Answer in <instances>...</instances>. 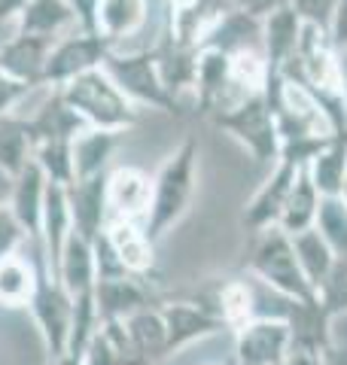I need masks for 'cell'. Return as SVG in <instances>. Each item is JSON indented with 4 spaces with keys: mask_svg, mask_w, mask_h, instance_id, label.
Wrapping results in <instances>:
<instances>
[{
    "mask_svg": "<svg viewBox=\"0 0 347 365\" xmlns=\"http://www.w3.org/2000/svg\"><path fill=\"white\" fill-rule=\"evenodd\" d=\"M329 40L338 55L347 49V0H338V9H335L332 25H329Z\"/></svg>",
    "mask_w": 347,
    "mask_h": 365,
    "instance_id": "60d3db41",
    "label": "cell"
},
{
    "mask_svg": "<svg viewBox=\"0 0 347 365\" xmlns=\"http://www.w3.org/2000/svg\"><path fill=\"white\" fill-rule=\"evenodd\" d=\"M293 247H296L298 265H302L305 277H308V283H311V289H314V295H317L320 283L329 277V271L335 268V262H338V259H335L332 247L320 237L317 228H308V232L296 235V237H293Z\"/></svg>",
    "mask_w": 347,
    "mask_h": 365,
    "instance_id": "836d02e7",
    "label": "cell"
},
{
    "mask_svg": "<svg viewBox=\"0 0 347 365\" xmlns=\"http://www.w3.org/2000/svg\"><path fill=\"white\" fill-rule=\"evenodd\" d=\"M317 302L326 307V314L335 319L347 314V262L338 259L335 262V268L329 271V277L320 283L317 289Z\"/></svg>",
    "mask_w": 347,
    "mask_h": 365,
    "instance_id": "8d00e7d4",
    "label": "cell"
},
{
    "mask_svg": "<svg viewBox=\"0 0 347 365\" xmlns=\"http://www.w3.org/2000/svg\"><path fill=\"white\" fill-rule=\"evenodd\" d=\"M283 0H231V6L241 9V13L247 16H256V19H265L271 13V9H277Z\"/></svg>",
    "mask_w": 347,
    "mask_h": 365,
    "instance_id": "7bdbcfd3",
    "label": "cell"
},
{
    "mask_svg": "<svg viewBox=\"0 0 347 365\" xmlns=\"http://www.w3.org/2000/svg\"><path fill=\"white\" fill-rule=\"evenodd\" d=\"M116 146H119V134L116 131L89 128L79 134L74 140V182L107 174V165H110Z\"/></svg>",
    "mask_w": 347,
    "mask_h": 365,
    "instance_id": "1f68e13d",
    "label": "cell"
},
{
    "mask_svg": "<svg viewBox=\"0 0 347 365\" xmlns=\"http://www.w3.org/2000/svg\"><path fill=\"white\" fill-rule=\"evenodd\" d=\"M153 201V177L134 165H122L107 174V207L110 220L146 222Z\"/></svg>",
    "mask_w": 347,
    "mask_h": 365,
    "instance_id": "8fae6325",
    "label": "cell"
},
{
    "mask_svg": "<svg viewBox=\"0 0 347 365\" xmlns=\"http://www.w3.org/2000/svg\"><path fill=\"white\" fill-rule=\"evenodd\" d=\"M211 119L216 128L235 137L256 165H274L281 158V131H277V119L265 91L241 98L238 104L213 113Z\"/></svg>",
    "mask_w": 347,
    "mask_h": 365,
    "instance_id": "277c9868",
    "label": "cell"
},
{
    "mask_svg": "<svg viewBox=\"0 0 347 365\" xmlns=\"http://www.w3.org/2000/svg\"><path fill=\"white\" fill-rule=\"evenodd\" d=\"M195 186H198V140L186 137L153 177V201L144 222V232L153 244H159L168 228L183 220L192 204Z\"/></svg>",
    "mask_w": 347,
    "mask_h": 365,
    "instance_id": "6da1fadb",
    "label": "cell"
},
{
    "mask_svg": "<svg viewBox=\"0 0 347 365\" xmlns=\"http://www.w3.org/2000/svg\"><path fill=\"white\" fill-rule=\"evenodd\" d=\"M281 319L289 326V350H305L320 356L332 344V317L317 299H283Z\"/></svg>",
    "mask_w": 347,
    "mask_h": 365,
    "instance_id": "7c38bea8",
    "label": "cell"
},
{
    "mask_svg": "<svg viewBox=\"0 0 347 365\" xmlns=\"http://www.w3.org/2000/svg\"><path fill=\"white\" fill-rule=\"evenodd\" d=\"M49 365H83V356H74V353H64L58 359H49Z\"/></svg>",
    "mask_w": 347,
    "mask_h": 365,
    "instance_id": "7dc6e473",
    "label": "cell"
},
{
    "mask_svg": "<svg viewBox=\"0 0 347 365\" xmlns=\"http://www.w3.org/2000/svg\"><path fill=\"white\" fill-rule=\"evenodd\" d=\"M28 131L34 146H37L46 140H76L83 131H89V125L76 116V110L67 107L61 91L52 88L49 98L40 104V110L28 116Z\"/></svg>",
    "mask_w": 347,
    "mask_h": 365,
    "instance_id": "7402d4cb",
    "label": "cell"
},
{
    "mask_svg": "<svg viewBox=\"0 0 347 365\" xmlns=\"http://www.w3.org/2000/svg\"><path fill=\"white\" fill-rule=\"evenodd\" d=\"M34 162L55 186L74 182V140H46L34 146Z\"/></svg>",
    "mask_w": 347,
    "mask_h": 365,
    "instance_id": "e575fe53",
    "label": "cell"
},
{
    "mask_svg": "<svg viewBox=\"0 0 347 365\" xmlns=\"http://www.w3.org/2000/svg\"><path fill=\"white\" fill-rule=\"evenodd\" d=\"M159 311H161V319H165V329H168V356L183 347H189L192 341L211 338L219 332H231L223 319L213 317L211 311H204V307L192 299H161Z\"/></svg>",
    "mask_w": 347,
    "mask_h": 365,
    "instance_id": "9c48e42d",
    "label": "cell"
},
{
    "mask_svg": "<svg viewBox=\"0 0 347 365\" xmlns=\"http://www.w3.org/2000/svg\"><path fill=\"white\" fill-rule=\"evenodd\" d=\"M289 6L296 9L305 25H317L323 31H329L332 16L338 9V0H289Z\"/></svg>",
    "mask_w": 347,
    "mask_h": 365,
    "instance_id": "74e56055",
    "label": "cell"
},
{
    "mask_svg": "<svg viewBox=\"0 0 347 365\" xmlns=\"http://www.w3.org/2000/svg\"><path fill=\"white\" fill-rule=\"evenodd\" d=\"M28 91H31V88H28L25 83H19V79L6 76L4 71H0V116L13 110V107L19 104V101L28 95Z\"/></svg>",
    "mask_w": 347,
    "mask_h": 365,
    "instance_id": "ab89813d",
    "label": "cell"
},
{
    "mask_svg": "<svg viewBox=\"0 0 347 365\" xmlns=\"http://www.w3.org/2000/svg\"><path fill=\"white\" fill-rule=\"evenodd\" d=\"M55 280L67 289L71 299H76V295H86V292H95V283H98V274H95V250H91V244L83 241L79 235L67 237L61 262H58Z\"/></svg>",
    "mask_w": 347,
    "mask_h": 365,
    "instance_id": "484cf974",
    "label": "cell"
},
{
    "mask_svg": "<svg viewBox=\"0 0 347 365\" xmlns=\"http://www.w3.org/2000/svg\"><path fill=\"white\" fill-rule=\"evenodd\" d=\"M25 244H28V237H25V232H21V225L13 216V210H9V204L0 207V259H9V256L21 253Z\"/></svg>",
    "mask_w": 347,
    "mask_h": 365,
    "instance_id": "f35d334b",
    "label": "cell"
},
{
    "mask_svg": "<svg viewBox=\"0 0 347 365\" xmlns=\"http://www.w3.org/2000/svg\"><path fill=\"white\" fill-rule=\"evenodd\" d=\"M314 228L320 237L332 247L335 259L347 262V201L344 198H320Z\"/></svg>",
    "mask_w": 347,
    "mask_h": 365,
    "instance_id": "d590c367",
    "label": "cell"
},
{
    "mask_svg": "<svg viewBox=\"0 0 347 365\" xmlns=\"http://www.w3.org/2000/svg\"><path fill=\"white\" fill-rule=\"evenodd\" d=\"M110 174V170H107ZM107 174L76 180L67 186V201H71V220H74V235L83 241L95 244V237L107 228L110 222V207H107Z\"/></svg>",
    "mask_w": 347,
    "mask_h": 365,
    "instance_id": "5bb4252c",
    "label": "cell"
},
{
    "mask_svg": "<svg viewBox=\"0 0 347 365\" xmlns=\"http://www.w3.org/2000/svg\"><path fill=\"white\" fill-rule=\"evenodd\" d=\"M95 304L101 323L107 319H129L131 314L144 311V307L161 304V299L153 292L149 280L141 277H110L95 283Z\"/></svg>",
    "mask_w": 347,
    "mask_h": 365,
    "instance_id": "2e32d148",
    "label": "cell"
},
{
    "mask_svg": "<svg viewBox=\"0 0 347 365\" xmlns=\"http://www.w3.org/2000/svg\"><path fill=\"white\" fill-rule=\"evenodd\" d=\"M247 265L265 287H268L271 292H277L281 299H296V302L317 299L308 277H305L302 265H298V259H296L293 237H289L286 232H281L277 225L253 235Z\"/></svg>",
    "mask_w": 347,
    "mask_h": 365,
    "instance_id": "3957f363",
    "label": "cell"
},
{
    "mask_svg": "<svg viewBox=\"0 0 347 365\" xmlns=\"http://www.w3.org/2000/svg\"><path fill=\"white\" fill-rule=\"evenodd\" d=\"M74 235V220H71V201H67V186H46V204H43V259L46 268L55 277L58 262H61L67 237Z\"/></svg>",
    "mask_w": 347,
    "mask_h": 365,
    "instance_id": "ffe728a7",
    "label": "cell"
},
{
    "mask_svg": "<svg viewBox=\"0 0 347 365\" xmlns=\"http://www.w3.org/2000/svg\"><path fill=\"white\" fill-rule=\"evenodd\" d=\"M302 28H305V21L289 6V0H283L281 6L271 9V13L262 19V55H265V61H268L271 73H281V67L296 55Z\"/></svg>",
    "mask_w": 347,
    "mask_h": 365,
    "instance_id": "d6986e66",
    "label": "cell"
},
{
    "mask_svg": "<svg viewBox=\"0 0 347 365\" xmlns=\"http://www.w3.org/2000/svg\"><path fill=\"white\" fill-rule=\"evenodd\" d=\"M55 40H43V37H28V34H16L0 46V71L6 76L25 83L28 88L43 86V71H46V58H49Z\"/></svg>",
    "mask_w": 347,
    "mask_h": 365,
    "instance_id": "ac0fdd59",
    "label": "cell"
},
{
    "mask_svg": "<svg viewBox=\"0 0 347 365\" xmlns=\"http://www.w3.org/2000/svg\"><path fill=\"white\" fill-rule=\"evenodd\" d=\"M110 49L113 46L101 34H91V31H76L55 40L49 49V58H46L43 86L61 88L76 76L98 71V67H104V58L110 55Z\"/></svg>",
    "mask_w": 347,
    "mask_h": 365,
    "instance_id": "52a82bcc",
    "label": "cell"
},
{
    "mask_svg": "<svg viewBox=\"0 0 347 365\" xmlns=\"http://www.w3.org/2000/svg\"><path fill=\"white\" fill-rule=\"evenodd\" d=\"M323 365H347V347L338 344V341H332V344L320 353Z\"/></svg>",
    "mask_w": 347,
    "mask_h": 365,
    "instance_id": "f6af8a7d",
    "label": "cell"
},
{
    "mask_svg": "<svg viewBox=\"0 0 347 365\" xmlns=\"http://www.w3.org/2000/svg\"><path fill=\"white\" fill-rule=\"evenodd\" d=\"M98 4H101V0H71L74 13H76V21H79V31H91V34H95Z\"/></svg>",
    "mask_w": 347,
    "mask_h": 365,
    "instance_id": "b9f144b4",
    "label": "cell"
},
{
    "mask_svg": "<svg viewBox=\"0 0 347 365\" xmlns=\"http://www.w3.org/2000/svg\"><path fill=\"white\" fill-rule=\"evenodd\" d=\"M9 192H13V177L0 170V207H6L9 204Z\"/></svg>",
    "mask_w": 347,
    "mask_h": 365,
    "instance_id": "bcb514c9",
    "label": "cell"
},
{
    "mask_svg": "<svg viewBox=\"0 0 347 365\" xmlns=\"http://www.w3.org/2000/svg\"><path fill=\"white\" fill-rule=\"evenodd\" d=\"M83 365H153L131 347L122 319H107L98 326L95 338L83 353Z\"/></svg>",
    "mask_w": 347,
    "mask_h": 365,
    "instance_id": "d4e9b609",
    "label": "cell"
},
{
    "mask_svg": "<svg viewBox=\"0 0 347 365\" xmlns=\"http://www.w3.org/2000/svg\"><path fill=\"white\" fill-rule=\"evenodd\" d=\"M122 323H125V335H129L131 347L146 362L159 365L161 359H168V329H165V319H161L159 304L144 307V311L131 314Z\"/></svg>",
    "mask_w": 347,
    "mask_h": 365,
    "instance_id": "f546056e",
    "label": "cell"
},
{
    "mask_svg": "<svg viewBox=\"0 0 347 365\" xmlns=\"http://www.w3.org/2000/svg\"><path fill=\"white\" fill-rule=\"evenodd\" d=\"M104 237H107V244L113 247L116 259L129 277L149 280L156 274V244L146 237L144 222L110 220L104 228Z\"/></svg>",
    "mask_w": 347,
    "mask_h": 365,
    "instance_id": "9a60e30c",
    "label": "cell"
},
{
    "mask_svg": "<svg viewBox=\"0 0 347 365\" xmlns=\"http://www.w3.org/2000/svg\"><path fill=\"white\" fill-rule=\"evenodd\" d=\"M31 158H34V140L28 131V119L4 113L0 116V170L9 177H19Z\"/></svg>",
    "mask_w": 347,
    "mask_h": 365,
    "instance_id": "d6a6232c",
    "label": "cell"
},
{
    "mask_svg": "<svg viewBox=\"0 0 347 365\" xmlns=\"http://www.w3.org/2000/svg\"><path fill=\"white\" fill-rule=\"evenodd\" d=\"M37 289V250L0 259V307H28Z\"/></svg>",
    "mask_w": 347,
    "mask_h": 365,
    "instance_id": "4316f807",
    "label": "cell"
},
{
    "mask_svg": "<svg viewBox=\"0 0 347 365\" xmlns=\"http://www.w3.org/2000/svg\"><path fill=\"white\" fill-rule=\"evenodd\" d=\"M46 186L49 180L37 168V162L25 165L19 177H13V192H9V210L19 220L31 247L43 250V204H46Z\"/></svg>",
    "mask_w": 347,
    "mask_h": 365,
    "instance_id": "4fadbf2b",
    "label": "cell"
},
{
    "mask_svg": "<svg viewBox=\"0 0 347 365\" xmlns=\"http://www.w3.org/2000/svg\"><path fill=\"white\" fill-rule=\"evenodd\" d=\"M192 302H198L204 311H211L235 332L256 317V295H253L247 280H216L211 287H204L201 292L189 295Z\"/></svg>",
    "mask_w": 347,
    "mask_h": 365,
    "instance_id": "e0dca14e",
    "label": "cell"
},
{
    "mask_svg": "<svg viewBox=\"0 0 347 365\" xmlns=\"http://www.w3.org/2000/svg\"><path fill=\"white\" fill-rule=\"evenodd\" d=\"M289 326L281 317H253L235 329V365H283Z\"/></svg>",
    "mask_w": 347,
    "mask_h": 365,
    "instance_id": "ba28073f",
    "label": "cell"
},
{
    "mask_svg": "<svg viewBox=\"0 0 347 365\" xmlns=\"http://www.w3.org/2000/svg\"><path fill=\"white\" fill-rule=\"evenodd\" d=\"M156 52V64H159V76L165 88L174 98L180 101V91L195 88V71H198V49L192 46L177 43L168 34V28L161 31V40L153 46Z\"/></svg>",
    "mask_w": 347,
    "mask_h": 365,
    "instance_id": "603a6c76",
    "label": "cell"
},
{
    "mask_svg": "<svg viewBox=\"0 0 347 365\" xmlns=\"http://www.w3.org/2000/svg\"><path fill=\"white\" fill-rule=\"evenodd\" d=\"M298 170L302 168L289 165V162H283V158L274 162L271 174L265 177V182L256 189V195L247 201L244 213H241V222H244V228L250 235H259V232H265V228L277 225V220H281V213H283V204L289 198V192H293V182L298 177Z\"/></svg>",
    "mask_w": 347,
    "mask_h": 365,
    "instance_id": "30bf717a",
    "label": "cell"
},
{
    "mask_svg": "<svg viewBox=\"0 0 347 365\" xmlns=\"http://www.w3.org/2000/svg\"><path fill=\"white\" fill-rule=\"evenodd\" d=\"M198 49L226 52L228 58L238 52L262 49V19L247 16V13H241V9L231 6L228 13L207 31V37L198 43Z\"/></svg>",
    "mask_w": 347,
    "mask_h": 365,
    "instance_id": "44dd1931",
    "label": "cell"
},
{
    "mask_svg": "<svg viewBox=\"0 0 347 365\" xmlns=\"http://www.w3.org/2000/svg\"><path fill=\"white\" fill-rule=\"evenodd\" d=\"M308 177L317 186L320 198H341L347 186V134H335L323 150L311 158Z\"/></svg>",
    "mask_w": 347,
    "mask_h": 365,
    "instance_id": "83f0119b",
    "label": "cell"
},
{
    "mask_svg": "<svg viewBox=\"0 0 347 365\" xmlns=\"http://www.w3.org/2000/svg\"><path fill=\"white\" fill-rule=\"evenodd\" d=\"M146 19H149L146 0H101L95 13V34H101L116 49V43L134 37L146 25Z\"/></svg>",
    "mask_w": 347,
    "mask_h": 365,
    "instance_id": "cb8c5ba5",
    "label": "cell"
},
{
    "mask_svg": "<svg viewBox=\"0 0 347 365\" xmlns=\"http://www.w3.org/2000/svg\"><path fill=\"white\" fill-rule=\"evenodd\" d=\"M104 71L110 73V79L134 104H146L153 110L168 113V116H183V104L165 88V83L159 76L153 46L149 49H137V52L110 49V55L104 58Z\"/></svg>",
    "mask_w": 347,
    "mask_h": 365,
    "instance_id": "5b68a950",
    "label": "cell"
},
{
    "mask_svg": "<svg viewBox=\"0 0 347 365\" xmlns=\"http://www.w3.org/2000/svg\"><path fill=\"white\" fill-rule=\"evenodd\" d=\"M31 247V244H28ZM37 250V289H34V299L28 304V311L37 323L43 344L49 359H58L67 353V341H71V323H74V299L67 295V289L58 283L49 268H46L43 250Z\"/></svg>",
    "mask_w": 347,
    "mask_h": 365,
    "instance_id": "8992f818",
    "label": "cell"
},
{
    "mask_svg": "<svg viewBox=\"0 0 347 365\" xmlns=\"http://www.w3.org/2000/svg\"><path fill=\"white\" fill-rule=\"evenodd\" d=\"M58 91H61V98L67 101V107L76 110V116L83 119L89 128L122 134L125 128L137 125L134 101L113 83L104 67L71 79V83L61 86Z\"/></svg>",
    "mask_w": 347,
    "mask_h": 365,
    "instance_id": "7a4b0ae2",
    "label": "cell"
},
{
    "mask_svg": "<svg viewBox=\"0 0 347 365\" xmlns=\"http://www.w3.org/2000/svg\"><path fill=\"white\" fill-rule=\"evenodd\" d=\"M317 210H320V192H317L314 182H311L308 168H302L296 182H293V192H289V198L283 204V213H281V220H277V228L286 232L289 237L302 235V232H308V228H314Z\"/></svg>",
    "mask_w": 347,
    "mask_h": 365,
    "instance_id": "4dcf8cb0",
    "label": "cell"
},
{
    "mask_svg": "<svg viewBox=\"0 0 347 365\" xmlns=\"http://www.w3.org/2000/svg\"><path fill=\"white\" fill-rule=\"evenodd\" d=\"M31 4V0H0V25L4 21H19V16L25 13V6Z\"/></svg>",
    "mask_w": 347,
    "mask_h": 365,
    "instance_id": "ee69618b",
    "label": "cell"
},
{
    "mask_svg": "<svg viewBox=\"0 0 347 365\" xmlns=\"http://www.w3.org/2000/svg\"><path fill=\"white\" fill-rule=\"evenodd\" d=\"M71 25L79 28L71 0H31L25 13L19 16V34L43 40H61V34Z\"/></svg>",
    "mask_w": 347,
    "mask_h": 365,
    "instance_id": "f1b7e54d",
    "label": "cell"
}]
</instances>
